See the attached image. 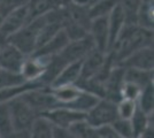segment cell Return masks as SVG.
<instances>
[{
    "label": "cell",
    "instance_id": "cell-1",
    "mask_svg": "<svg viewBox=\"0 0 154 138\" xmlns=\"http://www.w3.org/2000/svg\"><path fill=\"white\" fill-rule=\"evenodd\" d=\"M145 47H153V30H148L139 26L125 24L116 40L115 45L109 52L114 54L117 66L130 54Z\"/></svg>",
    "mask_w": 154,
    "mask_h": 138
},
{
    "label": "cell",
    "instance_id": "cell-2",
    "mask_svg": "<svg viewBox=\"0 0 154 138\" xmlns=\"http://www.w3.org/2000/svg\"><path fill=\"white\" fill-rule=\"evenodd\" d=\"M43 24H44V15L28 22L17 32L9 36L7 40L11 45L16 47L22 54H24L26 57H30L37 50L39 32Z\"/></svg>",
    "mask_w": 154,
    "mask_h": 138
},
{
    "label": "cell",
    "instance_id": "cell-3",
    "mask_svg": "<svg viewBox=\"0 0 154 138\" xmlns=\"http://www.w3.org/2000/svg\"><path fill=\"white\" fill-rule=\"evenodd\" d=\"M116 103H113L107 99H99L96 105L92 106L85 113V122L92 128L112 125L113 122L117 120Z\"/></svg>",
    "mask_w": 154,
    "mask_h": 138
},
{
    "label": "cell",
    "instance_id": "cell-4",
    "mask_svg": "<svg viewBox=\"0 0 154 138\" xmlns=\"http://www.w3.org/2000/svg\"><path fill=\"white\" fill-rule=\"evenodd\" d=\"M20 97L30 106V108L38 116L59 107L58 101L52 96L48 86L29 90V91L22 93Z\"/></svg>",
    "mask_w": 154,
    "mask_h": 138
},
{
    "label": "cell",
    "instance_id": "cell-5",
    "mask_svg": "<svg viewBox=\"0 0 154 138\" xmlns=\"http://www.w3.org/2000/svg\"><path fill=\"white\" fill-rule=\"evenodd\" d=\"M8 106L14 131H29L38 115L32 111L30 106L20 96L9 100Z\"/></svg>",
    "mask_w": 154,
    "mask_h": 138
},
{
    "label": "cell",
    "instance_id": "cell-6",
    "mask_svg": "<svg viewBox=\"0 0 154 138\" xmlns=\"http://www.w3.org/2000/svg\"><path fill=\"white\" fill-rule=\"evenodd\" d=\"M93 48H94V44L91 39L90 35H88L82 39L70 40L68 45L57 55L64 66H68L72 62L82 61Z\"/></svg>",
    "mask_w": 154,
    "mask_h": 138
},
{
    "label": "cell",
    "instance_id": "cell-7",
    "mask_svg": "<svg viewBox=\"0 0 154 138\" xmlns=\"http://www.w3.org/2000/svg\"><path fill=\"white\" fill-rule=\"evenodd\" d=\"M40 116L45 118L54 128L59 129H69L76 122L85 120V113L74 111L66 107H58L50 112L42 114Z\"/></svg>",
    "mask_w": 154,
    "mask_h": 138
},
{
    "label": "cell",
    "instance_id": "cell-8",
    "mask_svg": "<svg viewBox=\"0 0 154 138\" xmlns=\"http://www.w3.org/2000/svg\"><path fill=\"white\" fill-rule=\"evenodd\" d=\"M117 66L122 68L139 69L146 72H153L154 67V52L153 47H145L137 52L130 54L128 58L122 60Z\"/></svg>",
    "mask_w": 154,
    "mask_h": 138
},
{
    "label": "cell",
    "instance_id": "cell-9",
    "mask_svg": "<svg viewBox=\"0 0 154 138\" xmlns=\"http://www.w3.org/2000/svg\"><path fill=\"white\" fill-rule=\"evenodd\" d=\"M89 35L94 44V47L101 52L108 53L109 50V30L108 16L91 20Z\"/></svg>",
    "mask_w": 154,
    "mask_h": 138
},
{
    "label": "cell",
    "instance_id": "cell-10",
    "mask_svg": "<svg viewBox=\"0 0 154 138\" xmlns=\"http://www.w3.org/2000/svg\"><path fill=\"white\" fill-rule=\"evenodd\" d=\"M29 22V11L28 5L14 11L13 13L7 15L0 24V35L8 38L13 33L17 32L23 26Z\"/></svg>",
    "mask_w": 154,
    "mask_h": 138
},
{
    "label": "cell",
    "instance_id": "cell-11",
    "mask_svg": "<svg viewBox=\"0 0 154 138\" xmlns=\"http://www.w3.org/2000/svg\"><path fill=\"white\" fill-rule=\"evenodd\" d=\"M107 53L97 50L96 47L82 60V69H81V78L79 81H86L94 77L101 70L105 65Z\"/></svg>",
    "mask_w": 154,
    "mask_h": 138
},
{
    "label": "cell",
    "instance_id": "cell-12",
    "mask_svg": "<svg viewBox=\"0 0 154 138\" xmlns=\"http://www.w3.org/2000/svg\"><path fill=\"white\" fill-rule=\"evenodd\" d=\"M26 58L28 57L22 54L16 47L8 43L0 54V69L20 74L22 65Z\"/></svg>",
    "mask_w": 154,
    "mask_h": 138
},
{
    "label": "cell",
    "instance_id": "cell-13",
    "mask_svg": "<svg viewBox=\"0 0 154 138\" xmlns=\"http://www.w3.org/2000/svg\"><path fill=\"white\" fill-rule=\"evenodd\" d=\"M70 40L67 37V35L63 30H60L54 37H52L48 41H46L43 46H40L36 52L33 53V57H45V58H52L57 55L68 45Z\"/></svg>",
    "mask_w": 154,
    "mask_h": 138
},
{
    "label": "cell",
    "instance_id": "cell-14",
    "mask_svg": "<svg viewBox=\"0 0 154 138\" xmlns=\"http://www.w3.org/2000/svg\"><path fill=\"white\" fill-rule=\"evenodd\" d=\"M81 69H82V61L69 63L60 72V74L51 83L50 87L75 85L81 78Z\"/></svg>",
    "mask_w": 154,
    "mask_h": 138
},
{
    "label": "cell",
    "instance_id": "cell-15",
    "mask_svg": "<svg viewBox=\"0 0 154 138\" xmlns=\"http://www.w3.org/2000/svg\"><path fill=\"white\" fill-rule=\"evenodd\" d=\"M125 26V17L121 7L117 6L114 11L108 15V30H109V50L108 52L115 45L116 40L119 38L122 29Z\"/></svg>",
    "mask_w": 154,
    "mask_h": 138
},
{
    "label": "cell",
    "instance_id": "cell-16",
    "mask_svg": "<svg viewBox=\"0 0 154 138\" xmlns=\"http://www.w3.org/2000/svg\"><path fill=\"white\" fill-rule=\"evenodd\" d=\"M124 82L132 83L140 89H144L145 86L153 84V72L124 68Z\"/></svg>",
    "mask_w": 154,
    "mask_h": 138
},
{
    "label": "cell",
    "instance_id": "cell-17",
    "mask_svg": "<svg viewBox=\"0 0 154 138\" xmlns=\"http://www.w3.org/2000/svg\"><path fill=\"white\" fill-rule=\"evenodd\" d=\"M120 0H96L89 6V16L91 20L98 17H107L114 11Z\"/></svg>",
    "mask_w": 154,
    "mask_h": 138
},
{
    "label": "cell",
    "instance_id": "cell-18",
    "mask_svg": "<svg viewBox=\"0 0 154 138\" xmlns=\"http://www.w3.org/2000/svg\"><path fill=\"white\" fill-rule=\"evenodd\" d=\"M54 127L43 116H38L29 130V138H53Z\"/></svg>",
    "mask_w": 154,
    "mask_h": 138
},
{
    "label": "cell",
    "instance_id": "cell-19",
    "mask_svg": "<svg viewBox=\"0 0 154 138\" xmlns=\"http://www.w3.org/2000/svg\"><path fill=\"white\" fill-rule=\"evenodd\" d=\"M143 4V0H120L119 6L121 7L124 17L125 24L128 26H138L137 17Z\"/></svg>",
    "mask_w": 154,
    "mask_h": 138
},
{
    "label": "cell",
    "instance_id": "cell-20",
    "mask_svg": "<svg viewBox=\"0 0 154 138\" xmlns=\"http://www.w3.org/2000/svg\"><path fill=\"white\" fill-rule=\"evenodd\" d=\"M131 124L135 138H139L151 124H153V115H147L137 107L134 116L131 118Z\"/></svg>",
    "mask_w": 154,
    "mask_h": 138
},
{
    "label": "cell",
    "instance_id": "cell-21",
    "mask_svg": "<svg viewBox=\"0 0 154 138\" xmlns=\"http://www.w3.org/2000/svg\"><path fill=\"white\" fill-rule=\"evenodd\" d=\"M154 105V89L153 84L145 86L141 90L139 97L137 99V106L147 115H153Z\"/></svg>",
    "mask_w": 154,
    "mask_h": 138
},
{
    "label": "cell",
    "instance_id": "cell-22",
    "mask_svg": "<svg viewBox=\"0 0 154 138\" xmlns=\"http://www.w3.org/2000/svg\"><path fill=\"white\" fill-rule=\"evenodd\" d=\"M14 132L8 103L0 104V138H7Z\"/></svg>",
    "mask_w": 154,
    "mask_h": 138
},
{
    "label": "cell",
    "instance_id": "cell-23",
    "mask_svg": "<svg viewBox=\"0 0 154 138\" xmlns=\"http://www.w3.org/2000/svg\"><path fill=\"white\" fill-rule=\"evenodd\" d=\"M26 83H28V82H26V79L20 74L0 69V90L21 86Z\"/></svg>",
    "mask_w": 154,
    "mask_h": 138
},
{
    "label": "cell",
    "instance_id": "cell-24",
    "mask_svg": "<svg viewBox=\"0 0 154 138\" xmlns=\"http://www.w3.org/2000/svg\"><path fill=\"white\" fill-rule=\"evenodd\" d=\"M137 101L128 100V99H121L116 104V111L117 116L122 120H131L135 112L137 111Z\"/></svg>",
    "mask_w": 154,
    "mask_h": 138
},
{
    "label": "cell",
    "instance_id": "cell-25",
    "mask_svg": "<svg viewBox=\"0 0 154 138\" xmlns=\"http://www.w3.org/2000/svg\"><path fill=\"white\" fill-rule=\"evenodd\" d=\"M30 0H0V24L7 15L29 4Z\"/></svg>",
    "mask_w": 154,
    "mask_h": 138
},
{
    "label": "cell",
    "instance_id": "cell-26",
    "mask_svg": "<svg viewBox=\"0 0 154 138\" xmlns=\"http://www.w3.org/2000/svg\"><path fill=\"white\" fill-rule=\"evenodd\" d=\"M112 128L117 133L120 138H135L134 136V129L130 120H122L117 118L113 122Z\"/></svg>",
    "mask_w": 154,
    "mask_h": 138
},
{
    "label": "cell",
    "instance_id": "cell-27",
    "mask_svg": "<svg viewBox=\"0 0 154 138\" xmlns=\"http://www.w3.org/2000/svg\"><path fill=\"white\" fill-rule=\"evenodd\" d=\"M141 90L143 89H140L139 86L135 85V84H132V83L124 82L122 86V90H121V98L137 101V99L139 97Z\"/></svg>",
    "mask_w": 154,
    "mask_h": 138
},
{
    "label": "cell",
    "instance_id": "cell-28",
    "mask_svg": "<svg viewBox=\"0 0 154 138\" xmlns=\"http://www.w3.org/2000/svg\"><path fill=\"white\" fill-rule=\"evenodd\" d=\"M89 138H120L117 133L114 131L112 125H103L98 128L91 127V132Z\"/></svg>",
    "mask_w": 154,
    "mask_h": 138
},
{
    "label": "cell",
    "instance_id": "cell-29",
    "mask_svg": "<svg viewBox=\"0 0 154 138\" xmlns=\"http://www.w3.org/2000/svg\"><path fill=\"white\" fill-rule=\"evenodd\" d=\"M53 138H77L74 136L69 130L67 129H59V128H54V135Z\"/></svg>",
    "mask_w": 154,
    "mask_h": 138
},
{
    "label": "cell",
    "instance_id": "cell-30",
    "mask_svg": "<svg viewBox=\"0 0 154 138\" xmlns=\"http://www.w3.org/2000/svg\"><path fill=\"white\" fill-rule=\"evenodd\" d=\"M7 138H29V131H14Z\"/></svg>",
    "mask_w": 154,
    "mask_h": 138
},
{
    "label": "cell",
    "instance_id": "cell-31",
    "mask_svg": "<svg viewBox=\"0 0 154 138\" xmlns=\"http://www.w3.org/2000/svg\"><path fill=\"white\" fill-rule=\"evenodd\" d=\"M8 44V40H7L6 37H4L2 35H0V54L4 51V48L6 47V45Z\"/></svg>",
    "mask_w": 154,
    "mask_h": 138
}]
</instances>
